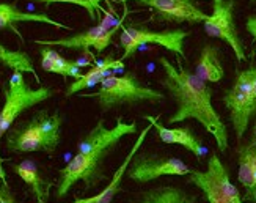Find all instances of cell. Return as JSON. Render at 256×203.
Here are the masks:
<instances>
[{"label": "cell", "instance_id": "cell-22", "mask_svg": "<svg viewBox=\"0 0 256 203\" xmlns=\"http://www.w3.org/2000/svg\"><path fill=\"white\" fill-rule=\"evenodd\" d=\"M138 203H198V198L178 186H159L146 190Z\"/></svg>", "mask_w": 256, "mask_h": 203}, {"label": "cell", "instance_id": "cell-26", "mask_svg": "<svg viewBox=\"0 0 256 203\" xmlns=\"http://www.w3.org/2000/svg\"><path fill=\"white\" fill-rule=\"evenodd\" d=\"M246 29L252 35L253 41H256V16H248L246 21Z\"/></svg>", "mask_w": 256, "mask_h": 203}, {"label": "cell", "instance_id": "cell-21", "mask_svg": "<svg viewBox=\"0 0 256 203\" xmlns=\"http://www.w3.org/2000/svg\"><path fill=\"white\" fill-rule=\"evenodd\" d=\"M254 153H256V128H253L252 139L238 146V162H239L238 179L244 186V189H246V192H250L254 187V175H253Z\"/></svg>", "mask_w": 256, "mask_h": 203}, {"label": "cell", "instance_id": "cell-28", "mask_svg": "<svg viewBox=\"0 0 256 203\" xmlns=\"http://www.w3.org/2000/svg\"><path fill=\"white\" fill-rule=\"evenodd\" d=\"M244 198H246V201L256 203V189H254V190H252L250 194H246V195H244Z\"/></svg>", "mask_w": 256, "mask_h": 203}, {"label": "cell", "instance_id": "cell-5", "mask_svg": "<svg viewBox=\"0 0 256 203\" xmlns=\"http://www.w3.org/2000/svg\"><path fill=\"white\" fill-rule=\"evenodd\" d=\"M188 183L202 190L209 203H250L242 200L239 189L232 184L228 168L217 153L209 156L204 172L192 170L188 173Z\"/></svg>", "mask_w": 256, "mask_h": 203}, {"label": "cell", "instance_id": "cell-29", "mask_svg": "<svg viewBox=\"0 0 256 203\" xmlns=\"http://www.w3.org/2000/svg\"><path fill=\"white\" fill-rule=\"evenodd\" d=\"M250 2H256V0H250Z\"/></svg>", "mask_w": 256, "mask_h": 203}, {"label": "cell", "instance_id": "cell-25", "mask_svg": "<svg viewBox=\"0 0 256 203\" xmlns=\"http://www.w3.org/2000/svg\"><path fill=\"white\" fill-rule=\"evenodd\" d=\"M0 203H18L13 197V194L10 192L8 183L0 184Z\"/></svg>", "mask_w": 256, "mask_h": 203}, {"label": "cell", "instance_id": "cell-18", "mask_svg": "<svg viewBox=\"0 0 256 203\" xmlns=\"http://www.w3.org/2000/svg\"><path fill=\"white\" fill-rule=\"evenodd\" d=\"M13 170L22 181L32 189V194L35 197L36 203H48L49 192H50V187L54 186V183L46 179L44 176H41L35 161L26 159L19 164H14Z\"/></svg>", "mask_w": 256, "mask_h": 203}, {"label": "cell", "instance_id": "cell-15", "mask_svg": "<svg viewBox=\"0 0 256 203\" xmlns=\"http://www.w3.org/2000/svg\"><path fill=\"white\" fill-rule=\"evenodd\" d=\"M152 129L151 125H148L146 128H143L142 132L138 134V137L134 142V145L130 146V150L128 153V156L124 157L123 164H121L116 172L114 173L112 179L108 181V184L101 190V192H98L96 195H92V197H84V198H76L72 203H112L115 195L121 190V183H123V178L126 176V172H128V167L130 164V161L134 159V156H136L140 150V146L143 145L144 139H146V135L150 134V131Z\"/></svg>", "mask_w": 256, "mask_h": 203}, {"label": "cell", "instance_id": "cell-16", "mask_svg": "<svg viewBox=\"0 0 256 203\" xmlns=\"http://www.w3.org/2000/svg\"><path fill=\"white\" fill-rule=\"evenodd\" d=\"M18 22H41V24H49V26H54L57 29H63V30L72 29L70 26L63 24V22H58V21L49 18L48 15L22 11L14 4H0V30L11 29L20 40H24L22 38V33L14 27Z\"/></svg>", "mask_w": 256, "mask_h": 203}, {"label": "cell", "instance_id": "cell-11", "mask_svg": "<svg viewBox=\"0 0 256 203\" xmlns=\"http://www.w3.org/2000/svg\"><path fill=\"white\" fill-rule=\"evenodd\" d=\"M234 7L236 0H212V15L203 22V29L208 37L225 41L240 63L247 59V55L236 27Z\"/></svg>", "mask_w": 256, "mask_h": 203}, {"label": "cell", "instance_id": "cell-24", "mask_svg": "<svg viewBox=\"0 0 256 203\" xmlns=\"http://www.w3.org/2000/svg\"><path fill=\"white\" fill-rule=\"evenodd\" d=\"M36 2H44V4H71V5H77V7H84L88 10L90 16L94 19V8L98 10V0H36Z\"/></svg>", "mask_w": 256, "mask_h": 203}, {"label": "cell", "instance_id": "cell-27", "mask_svg": "<svg viewBox=\"0 0 256 203\" xmlns=\"http://www.w3.org/2000/svg\"><path fill=\"white\" fill-rule=\"evenodd\" d=\"M252 115L256 118V76L253 81V88H252Z\"/></svg>", "mask_w": 256, "mask_h": 203}, {"label": "cell", "instance_id": "cell-4", "mask_svg": "<svg viewBox=\"0 0 256 203\" xmlns=\"http://www.w3.org/2000/svg\"><path fill=\"white\" fill-rule=\"evenodd\" d=\"M4 96L5 103L0 110V139L10 131L11 125L22 112L52 98L54 90L49 87L32 88L26 82L24 73L13 71L6 85L4 84Z\"/></svg>", "mask_w": 256, "mask_h": 203}, {"label": "cell", "instance_id": "cell-1", "mask_svg": "<svg viewBox=\"0 0 256 203\" xmlns=\"http://www.w3.org/2000/svg\"><path fill=\"white\" fill-rule=\"evenodd\" d=\"M159 65L164 70L160 85L176 103V110L166 120V126L196 120L214 137L218 151L225 153L228 150V128L212 104V88L181 63L174 66L166 57H159Z\"/></svg>", "mask_w": 256, "mask_h": 203}, {"label": "cell", "instance_id": "cell-12", "mask_svg": "<svg viewBox=\"0 0 256 203\" xmlns=\"http://www.w3.org/2000/svg\"><path fill=\"white\" fill-rule=\"evenodd\" d=\"M137 132V123H126L123 118H116L114 128H107L104 120H99L96 126L82 137L77 143V153H98L107 156L114 146L129 134Z\"/></svg>", "mask_w": 256, "mask_h": 203}, {"label": "cell", "instance_id": "cell-9", "mask_svg": "<svg viewBox=\"0 0 256 203\" xmlns=\"http://www.w3.org/2000/svg\"><path fill=\"white\" fill-rule=\"evenodd\" d=\"M120 26L121 22L116 21L112 15H106V18L98 26L76 33L72 37H64L58 40H36L35 43L40 44V46H52V48L58 46L66 49L84 51L85 55L93 57L90 48H94L98 52L106 51V48L112 44V40L115 37V33L118 32Z\"/></svg>", "mask_w": 256, "mask_h": 203}, {"label": "cell", "instance_id": "cell-10", "mask_svg": "<svg viewBox=\"0 0 256 203\" xmlns=\"http://www.w3.org/2000/svg\"><path fill=\"white\" fill-rule=\"evenodd\" d=\"M190 172L192 168H188L180 157L158 153H137L128 167L126 176L138 184H144L162 176H184Z\"/></svg>", "mask_w": 256, "mask_h": 203}, {"label": "cell", "instance_id": "cell-20", "mask_svg": "<svg viewBox=\"0 0 256 203\" xmlns=\"http://www.w3.org/2000/svg\"><path fill=\"white\" fill-rule=\"evenodd\" d=\"M195 74L202 77L204 82H220L225 76V70L222 66L220 57H218V48L212 46V44H206L202 49L200 59L196 62Z\"/></svg>", "mask_w": 256, "mask_h": 203}, {"label": "cell", "instance_id": "cell-6", "mask_svg": "<svg viewBox=\"0 0 256 203\" xmlns=\"http://www.w3.org/2000/svg\"><path fill=\"white\" fill-rule=\"evenodd\" d=\"M188 35H190V32L184 29H168L162 32H154L148 27L126 26L120 33V44L124 51L121 60L134 57L136 52L144 44H159V46L165 48L166 51L174 52L178 57L186 59L184 43Z\"/></svg>", "mask_w": 256, "mask_h": 203}, {"label": "cell", "instance_id": "cell-13", "mask_svg": "<svg viewBox=\"0 0 256 203\" xmlns=\"http://www.w3.org/2000/svg\"><path fill=\"white\" fill-rule=\"evenodd\" d=\"M134 2L154 10L160 21L198 24V22H204L209 16L195 5L194 0H134Z\"/></svg>", "mask_w": 256, "mask_h": 203}, {"label": "cell", "instance_id": "cell-17", "mask_svg": "<svg viewBox=\"0 0 256 203\" xmlns=\"http://www.w3.org/2000/svg\"><path fill=\"white\" fill-rule=\"evenodd\" d=\"M123 66H124L123 60H115L112 55H108V57H106L101 62H94V65H93V68L90 71H86L79 79H76V81L68 88H66L64 95L66 96H72V95L80 93L82 90L92 88L96 84H101L107 76H110L116 70H121Z\"/></svg>", "mask_w": 256, "mask_h": 203}, {"label": "cell", "instance_id": "cell-23", "mask_svg": "<svg viewBox=\"0 0 256 203\" xmlns=\"http://www.w3.org/2000/svg\"><path fill=\"white\" fill-rule=\"evenodd\" d=\"M0 65H4L13 71L30 73V74H33V77H35V81L40 82L38 73H36L35 66H33V62L28 55L20 51H11V49L5 48L2 43H0Z\"/></svg>", "mask_w": 256, "mask_h": 203}, {"label": "cell", "instance_id": "cell-19", "mask_svg": "<svg viewBox=\"0 0 256 203\" xmlns=\"http://www.w3.org/2000/svg\"><path fill=\"white\" fill-rule=\"evenodd\" d=\"M40 55H41V68L44 71L60 74L64 79L72 77L74 81L82 76L80 66L77 63V60L72 62V60L64 59L63 55H60L57 51L52 49V46H42L40 49Z\"/></svg>", "mask_w": 256, "mask_h": 203}, {"label": "cell", "instance_id": "cell-8", "mask_svg": "<svg viewBox=\"0 0 256 203\" xmlns=\"http://www.w3.org/2000/svg\"><path fill=\"white\" fill-rule=\"evenodd\" d=\"M104 157L106 156L98 153L74 154L72 159L58 170L60 178H58L57 190H55L57 198H63L68 195L71 187L79 181L85 183L86 190L104 181V173H102Z\"/></svg>", "mask_w": 256, "mask_h": 203}, {"label": "cell", "instance_id": "cell-7", "mask_svg": "<svg viewBox=\"0 0 256 203\" xmlns=\"http://www.w3.org/2000/svg\"><path fill=\"white\" fill-rule=\"evenodd\" d=\"M256 76V65L248 66L247 70L238 71L234 84L224 93V104L230 112V120L234 129L236 139L240 142L246 135L252 115V88Z\"/></svg>", "mask_w": 256, "mask_h": 203}, {"label": "cell", "instance_id": "cell-14", "mask_svg": "<svg viewBox=\"0 0 256 203\" xmlns=\"http://www.w3.org/2000/svg\"><path fill=\"white\" fill-rule=\"evenodd\" d=\"M144 120H146L150 125L156 129L158 132V137L168 145H181L186 150L190 151L194 156H196L198 159L208 153V148L203 145V142L200 140L198 135H195L194 129L190 126H184V128H170L165 126L160 121L159 117L154 115H144Z\"/></svg>", "mask_w": 256, "mask_h": 203}, {"label": "cell", "instance_id": "cell-2", "mask_svg": "<svg viewBox=\"0 0 256 203\" xmlns=\"http://www.w3.org/2000/svg\"><path fill=\"white\" fill-rule=\"evenodd\" d=\"M62 125L60 112L49 114L48 110H40L30 121L8 132L6 150L11 153L42 151L52 154L62 142Z\"/></svg>", "mask_w": 256, "mask_h": 203}, {"label": "cell", "instance_id": "cell-3", "mask_svg": "<svg viewBox=\"0 0 256 203\" xmlns=\"http://www.w3.org/2000/svg\"><path fill=\"white\" fill-rule=\"evenodd\" d=\"M82 98H94L102 110H110L118 106L151 103L156 104L165 99V95L159 90L143 85L134 73H124L121 76L110 74L99 84V90L94 93H80Z\"/></svg>", "mask_w": 256, "mask_h": 203}]
</instances>
